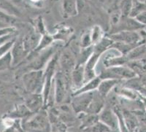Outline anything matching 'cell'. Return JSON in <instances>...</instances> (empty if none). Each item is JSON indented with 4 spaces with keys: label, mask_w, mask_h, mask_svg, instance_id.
Masks as SVG:
<instances>
[{
    "label": "cell",
    "mask_w": 146,
    "mask_h": 132,
    "mask_svg": "<svg viewBox=\"0 0 146 132\" xmlns=\"http://www.w3.org/2000/svg\"><path fill=\"white\" fill-rule=\"evenodd\" d=\"M59 45L54 43L48 48L38 53H30L26 58L29 61L27 66L29 70V71L45 70L50 60L53 58V56L56 53V52L59 50Z\"/></svg>",
    "instance_id": "1"
},
{
    "label": "cell",
    "mask_w": 146,
    "mask_h": 132,
    "mask_svg": "<svg viewBox=\"0 0 146 132\" xmlns=\"http://www.w3.org/2000/svg\"><path fill=\"white\" fill-rule=\"evenodd\" d=\"M11 53L13 58V66L20 64L29 56L23 45V37H17L16 41L11 50Z\"/></svg>",
    "instance_id": "10"
},
{
    "label": "cell",
    "mask_w": 146,
    "mask_h": 132,
    "mask_svg": "<svg viewBox=\"0 0 146 132\" xmlns=\"http://www.w3.org/2000/svg\"><path fill=\"white\" fill-rule=\"evenodd\" d=\"M110 131H111V129H110L108 125L103 123L100 121L91 127L85 129L86 132H110Z\"/></svg>",
    "instance_id": "31"
},
{
    "label": "cell",
    "mask_w": 146,
    "mask_h": 132,
    "mask_svg": "<svg viewBox=\"0 0 146 132\" xmlns=\"http://www.w3.org/2000/svg\"><path fill=\"white\" fill-rule=\"evenodd\" d=\"M113 43H114V41L107 35L100 42L94 45V52L100 56H102L108 50L112 48Z\"/></svg>",
    "instance_id": "18"
},
{
    "label": "cell",
    "mask_w": 146,
    "mask_h": 132,
    "mask_svg": "<svg viewBox=\"0 0 146 132\" xmlns=\"http://www.w3.org/2000/svg\"><path fill=\"white\" fill-rule=\"evenodd\" d=\"M25 105L33 113L40 111L42 106L44 105L42 94L28 92V95L25 98Z\"/></svg>",
    "instance_id": "12"
},
{
    "label": "cell",
    "mask_w": 146,
    "mask_h": 132,
    "mask_svg": "<svg viewBox=\"0 0 146 132\" xmlns=\"http://www.w3.org/2000/svg\"><path fill=\"white\" fill-rule=\"evenodd\" d=\"M32 112L30 109L27 107L25 104H22L20 105L13 112L11 115V117H16V118H21V117H28L32 115Z\"/></svg>",
    "instance_id": "29"
},
{
    "label": "cell",
    "mask_w": 146,
    "mask_h": 132,
    "mask_svg": "<svg viewBox=\"0 0 146 132\" xmlns=\"http://www.w3.org/2000/svg\"><path fill=\"white\" fill-rule=\"evenodd\" d=\"M77 65V58L70 49H64L61 51L58 60L60 71L66 77L70 78L71 72Z\"/></svg>",
    "instance_id": "7"
},
{
    "label": "cell",
    "mask_w": 146,
    "mask_h": 132,
    "mask_svg": "<svg viewBox=\"0 0 146 132\" xmlns=\"http://www.w3.org/2000/svg\"><path fill=\"white\" fill-rule=\"evenodd\" d=\"M135 18L143 26L146 27V10L138 14L135 17Z\"/></svg>",
    "instance_id": "37"
},
{
    "label": "cell",
    "mask_w": 146,
    "mask_h": 132,
    "mask_svg": "<svg viewBox=\"0 0 146 132\" xmlns=\"http://www.w3.org/2000/svg\"><path fill=\"white\" fill-rule=\"evenodd\" d=\"M22 82L26 91L33 94H42L45 85V71L31 70L22 76Z\"/></svg>",
    "instance_id": "3"
},
{
    "label": "cell",
    "mask_w": 146,
    "mask_h": 132,
    "mask_svg": "<svg viewBox=\"0 0 146 132\" xmlns=\"http://www.w3.org/2000/svg\"><path fill=\"white\" fill-rule=\"evenodd\" d=\"M72 29L70 27L62 26L58 27L56 34L53 35L55 40H59L60 42H66L67 39L70 38V36H72Z\"/></svg>",
    "instance_id": "21"
},
{
    "label": "cell",
    "mask_w": 146,
    "mask_h": 132,
    "mask_svg": "<svg viewBox=\"0 0 146 132\" xmlns=\"http://www.w3.org/2000/svg\"><path fill=\"white\" fill-rule=\"evenodd\" d=\"M94 53V45L87 48H80V51L77 57V64L85 65Z\"/></svg>",
    "instance_id": "22"
},
{
    "label": "cell",
    "mask_w": 146,
    "mask_h": 132,
    "mask_svg": "<svg viewBox=\"0 0 146 132\" xmlns=\"http://www.w3.org/2000/svg\"><path fill=\"white\" fill-rule=\"evenodd\" d=\"M107 1H108V2L109 4H111V3H113L114 0H107Z\"/></svg>",
    "instance_id": "38"
},
{
    "label": "cell",
    "mask_w": 146,
    "mask_h": 132,
    "mask_svg": "<svg viewBox=\"0 0 146 132\" xmlns=\"http://www.w3.org/2000/svg\"><path fill=\"white\" fill-rule=\"evenodd\" d=\"M17 37H18V36H17ZM17 37L16 38H14L13 39V40H10V41L6 42L3 43V44L1 45V46H0V49H1V56L5 55V53L11 51L12 48H13L15 41H16Z\"/></svg>",
    "instance_id": "35"
},
{
    "label": "cell",
    "mask_w": 146,
    "mask_h": 132,
    "mask_svg": "<svg viewBox=\"0 0 146 132\" xmlns=\"http://www.w3.org/2000/svg\"><path fill=\"white\" fill-rule=\"evenodd\" d=\"M69 85L71 87V78L66 77L59 70H57L53 83L54 99L57 104H60L64 101Z\"/></svg>",
    "instance_id": "5"
},
{
    "label": "cell",
    "mask_w": 146,
    "mask_h": 132,
    "mask_svg": "<svg viewBox=\"0 0 146 132\" xmlns=\"http://www.w3.org/2000/svg\"><path fill=\"white\" fill-rule=\"evenodd\" d=\"M12 66H13V58L12 56L11 51L5 53L0 58V70L2 72L6 70H10Z\"/></svg>",
    "instance_id": "24"
},
{
    "label": "cell",
    "mask_w": 146,
    "mask_h": 132,
    "mask_svg": "<svg viewBox=\"0 0 146 132\" xmlns=\"http://www.w3.org/2000/svg\"><path fill=\"white\" fill-rule=\"evenodd\" d=\"M123 117H124L125 124L127 127L129 131L133 132L136 130L137 127L138 126V119L135 114L133 115L132 113L129 112H124L123 113Z\"/></svg>",
    "instance_id": "20"
},
{
    "label": "cell",
    "mask_w": 146,
    "mask_h": 132,
    "mask_svg": "<svg viewBox=\"0 0 146 132\" xmlns=\"http://www.w3.org/2000/svg\"><path fill=\"white\" fill-rule=\"evenodd\" d=\"M23 125L27 132H50L51 131V123L48 115L44 111H39L35 115H31Z\"/></svg>",
    "instance_id": "2"
},
{
    "label": "cell",
    "mask_w": 146,
    "mask_h": 132,
    "mask_svg": "<svg viewBox=\"0 0 146 132\" xmlns=\"http://www.w3.org/2000/svg\"><path fill=\"white\" fill-rule=\"evenodd\" d=\"M101 80H102L100 79V77H96V78H94V79L88 81L87 83H85V84L80 88V89L73 93V95H77V94H82V93H87L91 92V91H97Z\"/></svg>",
    "instance_id": "19"
},
{
    "label": "cell",
    "mask_w": 146,
    "mask_h": 132,
    "mask_svg": "<svg viewBox=\"0 0 146 132\" xmlns=\"http://www.w3.org/2000/svg\"><path fill=\"white\" fill-rule=\"evenodd\" d=\"M79 12L78 0H62V15L64 18L76 16Z\"/></svg>",
    "instance_id": "15"
},
{
    "label": "cell",
    "mask_w": 146,
    "mask_h": 132,
    "mask_svg": "<svg viewBox=\"0 0 146 132\" xmlns=\"http://www.w3.org/2000/svg\"><path fill=\"white\" fill-rule=\"evenodd\" d=\"M42 36V35L40 34L35 30H34L27 34L25 36H23V45H24L26 50L28 52L29 54L33 52L37 48Z\"/></svg>",
    "instance_id": "14"
},
{
    "label": "cell",
    "mask_w": 146,
    "mask_h": 132,
    "mask_svg": "<svg viewBox=\"0 0 146 132\" xmlns=\"http://www.w3.org/2000/svg\"><path fill=\"white\" fill-rule=\"evenodd\" d=\"M70 78L71 88L74 93L85 84V65L77 64L71 72Z\"/></svg>",
    "instance_id": "11"
},
{
    "label": "cell",
    "mask_w": 146,
    "mask_h": 132,
    "mask_svg": "<svg viewBox=\"0 0 146 132\" xmlns=\"http://www.w3.org/2000/svg\"><path fill=\"white\" fill-rule=\"evenodd\" d=\"M1 11L13 16H17L20 14L19 10L7 0H1Z\"/></svg>",
    "instance_id": "28"
},
{
    "label": "cell",
    "mask_w": 146,
    "mask_h": 132,
    "mask_svg": "<svg viewBox=\"0 0 146 132\" xmlns=\"http://www.w3.org/2000/svg\"><path fill=\"white\" fill-rule=\"evenodd\" d=\"M7 35H17V29L15 27H7L1 28V36Z\"/></svg>",
    "instance_id": "36"
},
{
    "label": "cell",
    "mask_w": 146,
    "mask_h": 132,
    "mask_svg": "<svg viewBox=\"0 0 146 132\" xmlns=\"http://www.w3.org/2000/svg\"><path fill=\"white\" fill-rule=\"evenodd\" d=\"M91 36L93 45H96L105 36V32L99 25H95L91 29Z\"/></svg>",
    "instance_id": "25"
},
{
    "label": "cell",
    "mask_w": 146,
    "mask_h": 132,
    "mask_svg": "<svg viewBox=\"0 0 146 132\" xmlns=\"http://www.w3.org/2000/svg\"><path fill=\"white\" fill-rule=\"evenodd\" d=\"M145 28L144 26L139 23L135 18L132 17H122L121 21L116 27L110 30V33L113 34L122 31H141Z\"/></svg>",
    "instance_id": "9"
},
{
    "label": "cell",
    "mask_w": 146,
    "mask_h": 132,
    "mask_svg": "<svg viewBox=\"0 0 146 132\" xmlns=\"http://www.w3.org/2000/svg\"><path fill=\"white\" fill-rule=\"evenodd\" d=\"M16 21L15 16L9 15L1 11V28L7 27H15L14 24Z\"/></svg>",
    "instance_id": "30"
},
{
    "label": "cell",
    "mask_w": 146,
    "mask_h": 132,
    "mask_svg": "<svg viewBox=\"0 0 146 132\" xmlns=\"http://www.w3.org/2000/svg\"><path fill=\"white\" fill-rule=\"evenodd\" d=\"M146 53V42L143 43L142 45H139V46L136 47L135 48L131 50L129 53L126 55L129 62L131 61H135L137 60L138 58H139L140 56L144 55Z\"/></svg>",
    "instance_id": "26"
},
{
    "label": "cell",
    "mask_w": 146,
    "mask_h": 132,
    "mask_svg": "<svg viewBox=\"0 0 146 132\" xmlns=\"http://www.w3.org/2000/svg\"><path fill=\"white\" fill-rule=\"evenodd\" d=\"M108 36L114 42H120L131 45H141L146 42V40L143 39L141 34L138 31H122L116 33L110 34Z\"/></svg>",
    "instance_id": "6"
},
{
    "label": "cell",
    "mask_w": 146,
    "mask_h": 132,
    "mask_svg": "<svg viewBox=\"0 0 146 132\" xmlns=\"http://www.w3.org/2000/svg\"><path fill=\"white\" fill-rule=\"evenodd\" d=\"M79 45H80V48H87L93 45L91 36V30L88 31H86L82 34Z\"/></svg>",
    "instance_id": "33"
},
{
    "label": "cell",
    "mask_w": 146,
    "mask_h": 132,
    "mask_svg": "<svg viewBox=\"0 0 146 132\" xmlns=\"http://www.w3.org/2000/svg\"><path fill=\"white\" fill-rule=\"evenodd\" d=\"M99 117H100V121L108 125L111 130L118 129L119 125L118 117L116 114L110 108H105L102 109V111L100 112Z\"/></svg>",
    "instance_id": "13"
},
{
    "label": "cell",
    "mask_w": 146,
    "mask_h": 132,
    "mask_svg": "<svg viewBox=\"0 0 146 132\" xmlns=\"http://www.w3.org/2000/svg\"><path fill=\"white\" fill-rule=\"evenodd\" d=\"M118 90L119 91H118V94L120 96H124V97L129 99H131V100H135L139 96V94H137L136 91H135L134 89H131L130 88H122Z\"/></svg>",
    "instance_id": "32"
},
{
    "label": "cell",
    "mask_w": 146,
    "mask_h": 132,
    "mask_svg": "<svg viewBox=\"0 0 146 132\" xmlns=\"http://www.w3.org/2000/svg\"><path fill=\"white\" fill-rule=\"evenodd\" d=\"M35 31L41 35H44L47 34L46 29H45V24H44L43 19L41 16L38 17L35 21Z\"/></svg>",
    "instance_id": "34"
},
{
    "label": "cell",
    "mask_w": 146,
    "mask_h": 132,
    "mask_svg": "<svg viewBox=\"0 0 146 132\" xmlns=\"http://www.w3.org/2000/svg\"><path fill=\"white\" fill-rule=\"evenodd\" d=\"M121 81L118 80H113V79H105L102 80L100 82V84L98 87V91L99 94L101 95L102 97L105 98L110 92L113 89H114L119 84Z\"/></svg>",
    "instance_id": "16"
},
{
    "label": "cell",
    "mask_w": 146,
    "mask_h": 132,
    "mask_svg": "<svg viewBox=\"0 0 146 132\" xmlns=\"http://www.w3.org/2000/svg\"><path fill=\"white\" fill-rule=\"evenodd\" d=\"M98 76L101 80L113 79L118 80H130L137 77V74L127 65L105 68L99 73Z\"/></svg>",
    "instance_id": "4"
},
{
    "label": "cell",
    "mask_w": 146,
    "mask_h": 132,
    "mask_svg": "<svg viewBox=\"0 0 146 132\" xmlns=\"http://www.w3.org/2000/svg\"><path fill=\"white\" fill-rule=\"evenodd\" d=\"M134 0H120L118 2V8L121 13L122 17L130 16L132 10Z\"/></svg>",
    "instance_id": "27"
},
{
    "label": "cell",
    "mask_w": 146,
    "mask_h": 132,
    "mask_svg": "<svg viewBox=\"0 0 146 132\" xmlns=\"http://www.w3.org/2000/svg\"><path fill=\"white\" fill-rule=\"evenodd\" d=\"M54 41L55 39L53 37V35H50L48 33L42 35L38 46H37V48L33 52L38 53V52H40L42 50H43L46 49L48 47H50L52 44H53V42Z\"/></svg>",
    "instance_id": "23"
},
{
    "label": "cell",
    "mask_w": 146,
    "mask_h": 132,
    "mask_svg": "<svg viewBox=\"0 0 146 132\" xmlns=\"http://www.w3.org/2000/svg\"><path fill=\"white\" fill-rule=\"evenodd\" d=\"M104 97L100 95L98 91H96L93 99L87 109L86 112L89 114L98 115L102 111L104 107Z\"/></svg>",
    "instance_id": "17"
},
{
    "label": "cell",
    "mask_w": 146,
    "mask_h": 132,
    "mask_svg": "<svg viewBox=\"0 0 146 132\" xmlns=\"http://www.w3.org/2000/svg\"><path fill=\"white\" fill-rule=\"evenodd\" d=\"M95 92L96 91L73 95L72 99L71 101V105L74 112L78 114L86 112L93 99Z\"/></svg>",
    "instance_id": "8"
}]
</instances>
